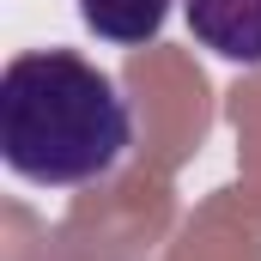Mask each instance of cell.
<instances>
[{"label":"cell","mask_w":261,"mask_h":261,"mask_svg":"<svg viewBox=\"0 0 261 261\" xmlns=\"http://www.w3.org/2000/svg\"><path fill=\"white\" fill-rule=\"evenodd\" d=\"M134 146L122 85L73 49H24L0 73V158L37 189L103 182Z\"/></svg>","instance_id":"1"},{"label":"cell","mask_w":261,"mask_h":261,"mask_svg":"<svg viewBox=\"0 0 261 261\" xmlns=\"http://www.w3.org/2000/svg\"><path fill=\"white\" fill-rule=\"evenodd\" d=\"M182 6L200 49L237 67H261V0H182Z\"/></svg>","instance_id":"2"},{"label":"cell","mask_w":261,"mask_h":261,"mask_svg":"<svg viewBox=\"0 0 261 261\" xmlns=\"http://www.w3.org/2000/svg\"><path fill=\"white\" fill-rule=\"evenodd\" d=\"M79 18H85V31H97L103 43L140 49V43H152V37L164 31L170 0H79Z\"/></svg>","instance_id":"3"}]
</instances>
